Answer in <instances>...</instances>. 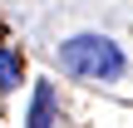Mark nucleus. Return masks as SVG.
Returning <instances> with one entry per match:
<instances>
[{"label": "nucleus", "mask_w": 133, "mask_h": 128, "mask_svg": "<svg viewBox=\"0 0 133 128\" xmlns=\"http://www.w3.org/2000/svg\"><path fill=\"white\" fill-rule=\"evenodd\" d=\"M54 123H59V89L49 79H35L25 104V128H54Z\"/></svg>", "instance_id": "nucleus-2"}, {"label": "nucleus", "mask_w": 133, "mask_h": 128, "mask_svg": "<svg viewBox=\"0 0 133 128\" xmlns=\"http://www.w3.org/2000/svg\"><path fill=\"white\" fill-rule=\"evenodd\" d=\"M54 59H59V74H69L79 84H118L128 74V54L109 35H94V30L89 35H69L54 49Z\"/></svg>", "instance_id": "nucleus-1"}, {"label": "nucleus", "mask_w": 133, "mask_h": 128, "mask_svg": "<svg viewBox=\"0 0 133 128\" xmlns=\"http://www.w3.org/2000/svg\"><path fill=\"white\" fill-rule=\"evenodd\" d=\"M20 79H25V59H20V49H15V44H0V94H15Z\"/></svg>", "instance_id": "nucleus-3"}]
</instances>
